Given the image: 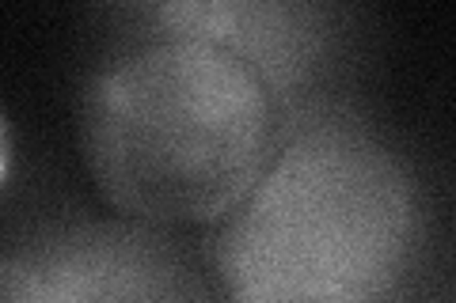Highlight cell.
<instances>
[{
  "label": "cell",
  "mask_w": 456,
  "mask_h": 303,
  "mask_svg": "<svg viewBox=\"0 0 456 303\" xmlns=\"http://www.w3.org/2000/svg\"><path fill=\"white\" fill-rule=\"evenodd\" d=\"M278 107L255 68L194 35L107 65L84 99V152L114 209L149 224L224 220L270 163Z\"/></svg>",
  "instance_id": "cell-1"
},
{
  "label": "cell",
  "mask_w": 456,
  "mask_h": 303,
  "mask_svg": "<svg viewBox=\"0 0 456 303\" xmlns=\"http://www.w3.org/2000/svg\"><path fill=\"white\" fill-rule=\"evenodd\" d=\"M415 186L350 122L301 129L228 212V303H392L415 251Z\"/></svg>",
  "instance_id": "cell-2"
},
{
  "label": "cell",
  "mask_w": 456,
  "mask_h": 303,
  "mask_svg": "<svg viewBox=\"0 0 456 303\" xmlns=\"http://www.w3.org/2000/svg\"><path fill=\"white\" fill-rule=\"evenodd\" d=\"M167 35H194L213 46L236 53L255 68L263 88L274 99H289L293 76L301 68V50H316V27L312 8L285 4H164L152 12Z\"/></svg>",
  "instance_id": "cell-4"
},
{
  "label": "cell",
  "mask_w": 456,
  "mask_h": 303,
  "mask_svg": "<svg viewBox=\"0 0 456 303\" xmlns=\"http://www.w3.org/2000/svg\"><path fill=\"white\" fill-rule=\"evenodd\" d=\"M8 167H12V133H8L4 114H0V182L8 179Z\"/></svg>",
  "instance_id": "cell-5"
},
{
  "label": "cell",
  "mask_w": 456,
  "mask_h": 303,
  "mask_svg": "<svg viewBox=\"0 0 456 303\" xmlns=\"http://www.w3.org/2000/svg\"><path fill=\"white\" fill-rule=\"evenodd\" d=\"M0 303H217L198 258L149 220L53 224L0 251Z\"/></svg>",
  "instance_id": "cell-3"
}]
</instances>
